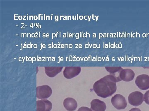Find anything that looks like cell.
I'll return each instance as SVG.
<instances>
[{
    "label": "cell",
    "mask_w": 149,
    "mask_h": 111,
    "mask_svg": "<svg viewBox=\"0 0 149 111\" xmlns=\"http://www.w3.org/2000/svg\"><path fill=\"white\" fill-rule=\"evenodd\" d=\"M117 80L111 75H107L97 81L93 85V90L98 96L106 98L111 96L117 90Z\"/></svg>",
    "instance_id": "obj_1"
},
{
    "label": "cell",
    "mask_w": 149,
    "mask_h": 111,
    "mask_svg": "<svg viewBox=\"0 0 149 111\" xmlns=\"http://www.w3.org/2000/svg\"><path fill=\"white\" fill-rule=\"evenodd\" d=\"M128 101L132 106H139L143 102L144 95L140 91H134L131 92L128 96Z\"/></svg>",
    "instance_id": "obj_2"
},
{
    "label": "cell",
    "mask_w": 149,
    "mask_h": 111,
    "mask_svg": "<svg viewBox=\"0 0 149 111\" xmlns=\"http://www.w3.org/2000/svg\"><path fill=\"white\" fill-rule=\"evenodd\" d=\"M111 103L113 107L118 110L125 109L127 106L125 97L119 94H116L111 98Z\"/></svg>",
    "instance_id": "obj_3"
},
{
    "label": "cell",
    "mask_w": 149,
    "mask_h": 111,
    "mask_svg": "<svg viewBox=\"0 0 149 111\" xmlns=\"http://www.w3.org/2000/svg\"><path fill=\"white\" fill-rule=\"evenodd\" d=\"M52 90L49 86L45 85L37 87V97L38 99H46L50 97Z\"/></svg>",
    "instance_id": "obj_4"
},
{
    "label": "cell",
    "mask_w": 149,
    "mask_h": 111,
    "mask_svg": "<svg viewBox=\"0 0 149 111\" xmlns=\"http://www.w3.org/2000/svg\"><path fill=\"white\" fill-rule=\"evenodd\" d=\"M135 83L141 90H147L149 88V76L145 74L140 75L136 77Z\"/></svg>",
    "instance_id": "obj_5"
},
{
    "label": "cell",
    "mask_w": 149,
    "mask_h": 111,
    "mask_svg": "<svg viewBox=\"0 0 149 111\" xmlns=\"http://www.w3.org/2000/svg\"><path fill=\"white\" fill-rule=\"evenodd\" d=\"M81 70L80 67H65L63 71V75L65 78L70 79L78 75Z\"/></svg>",
    "instance_id": "obj_6"
},
{
    "label": "cell",
    "mask_w": 149,
    "mask_h": 111,
    "mask_svg": "<svg viewBox=\"0 0 149 111\" xmlns=\"http://www.w3.org/2000/svg\"><path fill=\"white\" fill-rule=\"evenodd\" d=\"M52 108V103L49 100L42 99L37 101V111H50Z\"/></svg>",
    "instance_id": "obj_7"
},
{
    "label": "cell",
    "mask_w": 149,
    "mask_h": 111,
    "mask_svg": "<svg viewBox=\"0 0 149 111\" xmlns=\"http://www.w3.org/2000/svg\"><path fill=\"white\" fill-rule=\"evenodd\" d=\"M135 74L131 69H123L120 72V78L121 80L130 82L134 79Z\"/></svg>",
    "instance_id": "obj_8"
},
{
    "label": "cell",
    "mask_w": 149,
    "mask_h": 111,
    "mask_svg": "<svg viewBox=\"0 0 149 111\" xmlns=\"http://www.w3.org/2000/svg\"><path fill=\"white\" fill-rule=\"evenodd\" d=\"M91 104V109L94 111H105L107 108L105 103L99 99H94Z\"/></svg>",
    "instance_id": "obj_9"
},
{
    "label": "cell",
    "mask_w": 149,
    "mask_h": 111,
    "mask_svg": "<svg viewBox=\"0 0 149 111\" xmlns=\"http://www.w3.org/2000/svg\"><path fill=\"white\" fill-rule=\"evenodd\" d=\"M63 104L64 108L68 111H74L77 108V101L72 98H65L63 101Z\"/></svg>",
    "instance_id": "obj_10"
},
{
    "label": "cell",
    "mask_w": 149,
    "mask_h": 111,
    "mask_svg": "<svg viewBox=\"0 0 149 111\" xmlns=\"http://www.w3.org/2000/svg\"><path fill=\"white\" fill-rule=\"evenodd\" d=\"M105 69L107 71L110 73V75L113 76L117 80V82L121 81L120 78V72L123 69L121 67H105Z\"/></svg>",
    "instance_id": "obj_11"
},
{
    "label": "cell",
    "mask_w": 149,
    "mask_h": 111,
    "mask_svg": "<svg viewBox=\"0 0 149 111\" xmlns=\"http://www.w3.org/2000/svg\"><path fill=\"white\" fill-rule=\"evenodd\" d=\"M45 73L48 77H54L61 72L63 67H45Z\"/></svg>",
    "instance_id": "obj_12"
},
{
    "label": "cell",
    "mask_w": 149,
    "mask_h": 111,
    "mask_svg": "<svg viewBox=\"0 0 149 111\" xmlns=\"http://www.w3.org/2000/svg\"><path fill=\"white\" fill-rule=\"evenodd\" d=\"M144 99L145 103L149 105V90L145 93L144 95Z\"/></svg>",
    "instance_id": "obj_13"
},
{
    "label": "cell",
    "mask_w": 149,
    "mask_h": 111,
    "mask_svg": "<svg viewBox=\"0 0 149 111\" xmlns=\"http://www.w3.org/2000/svg\"><path fill=\"white\" fill-rule=\"evenodd\" d=\"M77 111H94L91 109L89 108L88 107H82L78 109Z\"/></svg>",
    "instance_id": "obj_14"
},
{
    "label": "cell",
    "mask_w": 149,
    "mask_h": 111,
    "mask_svg": "<svg viewBox=\"0 0 149 111\" xmlns=\"http://www.w3.org/2000/svg\"><path fill=\"white\" fill-rule=\"evenodd\" d=\"M129 111H141L140 109L137 108H134L131 109Z\"/></svg>",
    "instance_id": "obj_15"
}]
</instances>
